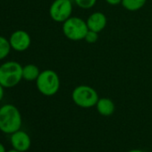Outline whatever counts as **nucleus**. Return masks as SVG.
<instances>
[{"mask_svg":"<svg viewBox=\"0 0 152 152\" xmlns=\"http://www.w3.org/2000/svg\"><path fill=\"white\" fill-rule=\"evenodd\" d=\"M23 118L19 109L12 104H6L0 107V131L6 134H12L20 130Z\"/></svg>","mask_w":152,"mask_h":152,"instance_id":"obj_1","label":"nucleus"},{"mask_svg":"<svg viewBox=\"0 0 152 152\" xmlns=\"http://www.w3.org/2000/svg\"><path fill=\"white\" fill-rule=\"evenodd\" d=\"M23 80V66L16 61H7L0 65V84L5 89L14 88Z\"/></svg>","mask_w":152,"mask_h":152,"instance_id":"obj_2","label":"nucleus"},{"mask_svg":"<svg viewBox=\"0 0 152 152\" xmlns=\"http://www.w3.org/2000/svg\"><path fill=\"white\" fill-rule=\"evenodd\" d=\"M38 91L46 97L56 95L60 89V78L58 74L51 69L40 72L36 80Z\"/></svg>","mask_w":152,"mask_h":152,"instance_id":"obj_3","label":"nucleus"},{"mask_svg":"<svg viewBox=\"0 0 152 152\" xmlns=\"http://www.w3.org/2000/svg\"><path fill=\"white\" fill-rule=\"evenodd\" d=\"M62 31L66 39L72 41L84 39L89 28L86 21L77 16H71L63 23Z\"/></svg>","mask_w":152,"mask_h":152,"instance_id":"obj_4","label":"nucleus"},{"mask_svg":"<svg viewBox=\"0 0 152 152\" xmlns=\"http://www.w3.org/2000/svg\"><path fill=\"white\" fill-rule=\"evenodd\" d=\"M99 94L94 88L89 85H79L72 92V99L76 106L82 108H91L96 106Z\"/></svg>","mask_w":152,"mask_h":152,"instance_id":"obj_5","label":"nucleus"},{"mask_svg":"<svg viewBox=\"0 0 152 152\" xmlns=\"http://www.w3.org/2000/svg\"><path fill=\"white\" fill-rule=\"evenodd\" d=\"M72 3L71 0H54L49 7V15L56 23H64L72 16Z\"/></svg>","mask_w":152,"mask_h":152,"instance_id":"obj_6","label":"nucleus"},{"mask_svg":"<svg viewBox=\"0 0 152 152\" xmlns=\"http://www.w3.org/2000/svg\"><path fill=\"white\" fill-rule=\"evenodd\" d=\"M8 39L12 49L17 52L26 51L31 44V38L30 34L23 30H17L14 31Z\"/></svg>","mask_w":152,"mask_h":152,"instance_id":"obj_7","label":"nucleus"},{"mask_svg":"<svg viewBox=\"0 0 152 152\" xmlns=\"http://www.w3.org/2000/svg\"><path fill=\"white\" fill-rule=\"evenodd\" d=\"M10 142L13 148L17 149L21 152H25L29 150L31 145V140L30 135L21 129L11 134Z\"/></svg>","mask_w":152,"mask_h":152,"instance_id":"obj_8","label":"nucleus"},{"mask_svg":"<svg viewBox=\"0 0 152 152\" xmlns=\"http://www.w3.org/2000/svg\"><path fill=\"white\" fill-rule=\"evenodd\" d=\"M86 23L90 31L99 33L106 28L107 19L105 14L101 12H94L88 17Z\"/></svg>","mask_w":152,"mask_h":152,"instance_id":"obj_9","label":"nucleus"},{"mask_svg":"<svg viewBox=\"0 0 152 152\" xmlns=\"http://www.w3.org/2000/svg\"><path fill=\"white\" fill-rule=\"evenodd\" d=\"M96 108L99 115L103 116H110L114 114L115 110V106L112 99L108 98H101L99 99L96 104Z\"/></svg>","mask_w":152,"mask_h":152,"instance_id":"obj_10","label":"nucleus"},{"mask_svg":"<svg viewBox=\"0 0 152 152\" xmlns=\"http://www.w3.org/2000/svg\"><path fill=\"white\" fill-rule=\"evenodd\" d=\"M39 73L40 71L39 67L33 64H29L25 66H23V79L27 82H36Z\"/></svg>","mask_w":152,"mask_h":152,"instance_id":"obj_11","label":"nucleus"},{"mask_svg":"<svg viewBox=\"0 0 152 152\" xmlns=\"http://www.w3.org/2000/svg\"><path fill=\"white\" fill-rule=\"evenodd\" d=\"M147 2V0H122L123 7L130 12H136L141 9Z\"/></svg>","mask_w":152,"mask_h":152,"instance_id":"obj_12","label":"nucleus"},{"mask_svg":"<svg viewBox=\"0 0 152 152\" xmlns=\"http://www.w3.org/2000/svg\"><path fill=\"white\" fill-rule=\"evenodd\" d=\"M12 48L9 43V39L0 35V61L4 60L10 54Z\"/></svg>","mask_w":152,"mask_h":152,"instance_id":"obj_13","label":"nucleus"},{"mask_svg":"<svg viewBox=\"0 0 152 152\" xmlns=\"http://www.w3.org/2000/svg\"><path fill=\"white\" fill-rule=\"evenodd\" d=\"M73 1L77 7L85 10L92 8L97 3V0H73Z\"/></svg>","mask_w":152,"mask_h":152,"instance_id":"obj_14","label":"nucleus"},{"mask_svg":"<svg viewBox=\"0 0 152 152\" xmlns=\"http://www.w3.org/2000/svg\"><path fill=\"white\" fill-rule=\"evenodd\" d=\"M99 39V33L98 32H95L93 31H88L85 38H84V40L89 43V44H94L95 42H97V40Z\"/></svg>","mask_w":152,"mask_h":152,"instance_id":"obj_15","label":"nucleus"},{"mask_svg":"<svg viewBox=\"0 0 152 152\" xmlns=\"http://www.w3.org/2000/svg\"><path fill=\"white\" fill-rule=\"evenodd\" d=\"M105 1L110 6H117L122 3V0H105Z\"/></svg>","mask_w":152,"mask_h":152,"instance_id":"obj_16","label":"nucleus"},{"mask_svg":"<svg viewBox=\"0 0 152 152\" xmlns=\"http://www.w3.org/2000/svg\"><path fill=\"white\" fill-rule=\"evenodd\" d=\"M4 96H5V88L0 84V101L3 99Z\"/></svg>","mask_w":152,"mask_h":152,"instance_id":"obj_17","label":"nucleus"},{"mask_svg":"<svg viewBox=\"0 0 152 152\" xmlns=\"http://www.w3.org/2000/svg\"><path fill=\"white\" fill-rule=\"evenodd\" d=\"M0 152H7V149L5 148V146L0 142Z\"/></svg>","mask_w":152,"mask_h":152,"instance_id":"obj_18","label":"nucleus"},{"mask_svg":"<svg viewBox=\"0 0 152 152\" xmlns=\"http://www.w3.org/2000/svg\"><path fill=\"white\" fill-rule=\"evenodd\" d=\"M128 152H143V151L140 150V149H131V150H129Z\"/></svg>","mask_w":152,"mask_h":152,"instance_id":"obj_19","label":"nucleus"},{"mask_svg":"<svg viewBox=\"0 0 152 152\" xmlns=\"http://www.w3.org/2000/svg\"><path fill=\"white\" fill-rule=\"evenodd\" d=\"M7 152H21V151H19L17 149H15V148H12V149H10V150H8Z\"/></svg>","mask_w":152,"mask_h":152,"instance_id":"obj_20","label":"nucleus"}]
</instances>
